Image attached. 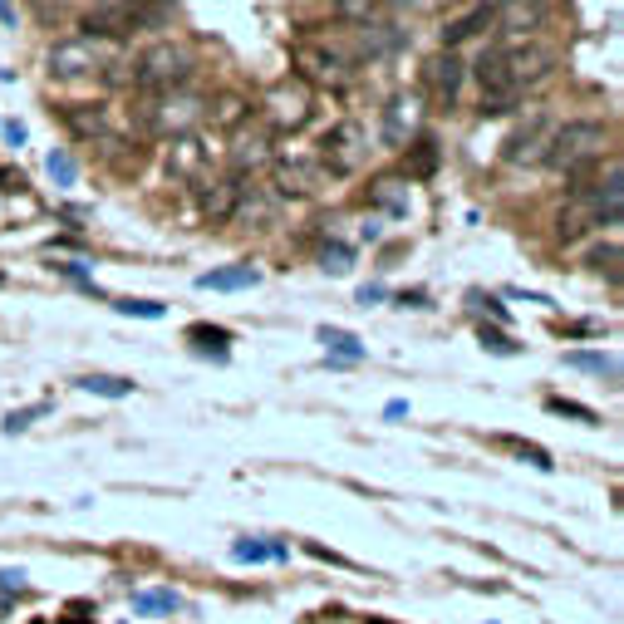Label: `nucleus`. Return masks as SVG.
I'll return each instance as SVG.
<instances>
[{
  "label": "nucleus",
  "mask_w": 624,
  "mask_h": 624,
  "mask_svg": "<svg viewBox=\"0 0 624 624\" xmlns=\"http://www.w3.org/2000/svg\"><path fill=\"white\" fill-rule=\"evenodd\" d=\"M556 50L546 40H507L492 45L477 59V84H482V114H507L511 104L526 94V84L546 79L556 69Z\"/></svg>",
  "instance_id": "1"
},
{
  "label": "nucleus",
  "mask_w": 624,
  "mask_h": 624,
  "mask_svg": "<svg viewBox=\"0 0 624 624\" xmlns=\"http://www.w3.org/2000/svg\"><path fill=\"white\" fill-rule=\"evenodd\" d=\"M138 114V133L143 138H187L202 128V118L212 114V99L197 94V89H163V94H143V104L133 109Z\"/></svg>",
  "instance_id": "2"
},
{
  "label": "nucleus",
  "mask_w": 624,
  "mask_h": 624,
  "mask_svg": "<svg viewBox=\"0 0 624 624\" xmlns=\"http://www.w3.org/2000/svg\"><path fill=\"white\" fill-rule=\"evenodd\" d=\"M624 172L620 163H610V177L595 187H575L570 207L561 212V241H575L580 231L590 227H620V207H624Z\"/></svg>",
  "instance_id": "3"
},
{
  "label": "nucleus",
  "mask_w": 624,
  "mask_h": 624,
  "mask_svg": "<svg viewBox=\"0 0 624 624\" xmlns=\"http://www.w3.org/2000/svg\"><path fill=\"white\" fill-rule=\"evenodd\" d=\"M192 69H197V55L182 40H158L133 59V84L143 94H163V89H182L192 79Z\"/></svg>",
  "instance_id": "4"
},
{
  "label": "nucleus",
  "mask_w": 624,
  "mask_h": 624,
  "mask_svg": "<svg viewBox=\"0 0 624 624\" xmlns=\"http://www.w3.org/2000/svg\"><path fill=\"white\" fill-rule=\"evenodd\" d=\"M610 143V128L595 123V118H575V123H556L551 133V148H546V168H561V172H580L590 168Z\"/></svg>",
  "instance_id": "5"
},
{
  "label": "nucleus",
  "mask_w": 624,
  "mask_h": 624,
  "mask_svg": "<svg viewBox=\"0 0 624 624\" xmlns=\"http://www.w3.org/2000/svg\"><path fill=\"white\" fill-rule=\"evenodd\" d=\"M290 64H295V79L305 84V89H340L354 79V64L335 50V40L330 35H310V40H295V50H290Z\"/></svg>",
  "instance_id": "6"
},
{
  "label": "nucleus",
  "mask_w": 624,
  "mask_h": 624,
  "mask_svg": "<svg viewBox=\"0 0 624 624\" xmlns=\"http://www.w3.org/2000/svg\"><path fill=\"white\" fill-rule=\"evenodd\" d=\"M315 114V89H305L295 74L281 79V84H271L266 89V99H261V123L271 128V133H295V128H305Z\"/></svg>",
  "instance_id": "7"
},
{
  "label": "nucleus",
  "mask_w": 624,
  "mask_h": 624,
  "mask_svg": "<svg viewBox=\"0 0 624 624\" xmlns=\"http://www.w3.org/2000/svg\"><path fill=\"white\" fill-rule=\"evenodd\" d=\"M320 168L330 172V177H349V172H359L369 163V128L359 123V118H340L325 138H320Z\"/></svg>",
  "instance_id": "8"
},
{
  "label": "nucleus",
  "mask_w": 624,
  "mask_h": 624,
  "mask_svg": "<svg viewBox=\"0 0 624 624\" xmlns=\"http://www.w3.org/2000/svg\"><path fill=\"white\" fill-rule=\"evenodd\" d=\"M271 163H276V133H271L261 118H246V123L231 133V153H227L231 177L251 182V172L271 168Z\"/></svg>",
  "instance_id": "9"
},
{
  "label": "nucleus",
  "mask_w": 624,
  "mask_h": 624,
  "mask_svg": "<svg viewBox=\"0 0 624 624\" xmlns=\"http://www.w3.org/2000/svg\"><path fill=\"white\" fill-rule=\"evenodd\" d=\"M114 55L99 45V40H84V35H69L50 50V74L55 79H84V74H109Z\"/></svg>",
  "instance_id": "10"
},
{
  "label": "nucleus",
  "mask_w": 624,
  "mask_h": 624,
  "mask_svg": "<svg viewBox=\"0 0 624 624\" xmlns=\"http://www.w3.org/2000/svg\"><path fill=\"white\" fill-rule=\"evenodd\" d=\"M271 168H276V202H281V197H310V192H320L325 177H330V172L320 168L315 153H290V158H276Z\"/></svg>",
  "instance_id": "11"
},
{
  "label": "nucleus",
  "mask_w": 624,
  "mask_h": 624,
  "mask_svg": "<svg viewBox=\"0 0 624 624\" xmlns=\"http://www.w3.org/2000/svg\"><path fill=\"white\" fill-rule=\"evenodd\" d=\"M276 212H281L276 192H271V187H256V182H246V187H241V197H236V207H231V227L266 231L271 222H276Z\"/></svg>",
  "instance_id": "12"
},
{
  "label": "nucleus",
  "mask_w": 624,
  "mask_h": 624,
  "mask_svg": "<svg viewBox=\"0 0 624 624\" xmlns=\"http://www.w3.org/2000/svg\"><path fill=\"white\" fill-rule=\"evenodd\" d=\"M79 30H84V40H118V35L138 30V5H94V10H84Z\"/></svg>",
  "instance_id": "13"
},
{
  "label": "nucleus",
  "mask_w": 624,
  "mask_h": 624,
  "mask_svg": "<svg viewBox=\"0 0 624 624\" xmlns=\"http://www.w3.org/2000/svg\"><path fill=\"white\" fill-rule=\"evenodd\" d=\"M551 133H556V123L546 114H536L526 128H516L507 138V163H546V148H551Z\"/></svg>",
  "instance_id": "14"
},
{
  "label": "nucleus",
  "mask_w": 624,
  "mask_h": 624,
  "mask_svg": "<svg viewBox=\"0 0 624 624\" xmlns=\"http://www.w3.org/2000/svg\"><path fill=\"white\" fill-rule=\"evenodd\" d=\"M59 118H64V128H69L74 138H84V143H104V148H118L114 133H109V109H104V104H64Z\"/></svg>",
  "instance_id": "15"
},
{
  "label": "nucleus",
  "mask_w": 624,
  "mask_h": 624,
  "mask_svg": "<svg viewBox=\"0 0 624 624\" xmlns=\"http://www.w3.org/2000/svg\"><path fill=\"white\" fill-rule=\"evenodd\" d=\"M168 172L177 177V182H202V177H207V148H202L197 133L177 138V143L168 148Z\"/></svg>",
  "instance_id": "16"
},
{
  "label": "nucleus",
  "mask_w": 624,
  "mask_h": 624,
  "mask_svg": "<svg viewBox=\"0 0 624 624\" xmlns=\"http://www.w3.org/2000/svg\"><path fill=\"white\" fill-rule=\"evenodd\" d=\"M546 15H551L546 5H507V10L492 15V25L502 30V45H507V40H536V25H541Z\"/></svg>",
  "instance_id": "17"
},
{
  "label": "nucleus",
  "mask_w": 624,
  "mask_h": 624,
  "mask_svg": "<svg viewBox=\"0 0 624 624\" xmlns=\"http://www.w3.org/2000/svg\"><path fill=\"white\" fill-rule=\"evenodd\" d=\"M428 89H433V99L443 104V109H453L457 104V89H462V59L457 55H438L428 64Z\"/></svg>",
  "instance_id": "18"
},
{
  "label": "nucleus",
  "mask_w": 624,
  "mask_h": 624,
  "mask_svg": "<svg viewBox=\"0 0 624 624\" xmlns=\"http://www.w3.org/2000/svg\"><path fill=\"white\" fill-rule=\"evenodd\" d=\"M413 123H418V94H394L389 109H384V143L398 148L413 133Z\"/></svg>",
  "instance_id": "19"
},
{
  "label": "nucleus",
  "mask_w": 624,
  "mask_h": 624,
  "mask_svg": "<svg viewBox=\"0 0 624 624\" xmlns=\"http://www.w3.org/2000/svg\"><path fill=\"white\" fill-rule=\"evenodd\" d=\"M241 177H222V182H212L207 192H202V212H207V222L212 227H222V222H231V207H236V197H241Z\"/></svg>",
  "instance_id": "20"
},
{
  "label": "nucleus",
  "mask_w": 624,
  "mask_h": 624,
  "mask_svg": "<svg viewBox=\"0 0 624 624\" xmlns=\"http://www.w3.org/2000/svg\"><path fill=\"white\" fill-rule=\"evenodd\" d=\"M320 344H325V354H330V364H359L369 349L359 335H349L340 325H320Z\"/></svg>",
  "instance_id": "21"
},
{
  "label": "nucleus",
  "mask_w": 624,
  "mask_h": 624,
  "mask_svg": "<svg viewBox=\"0 0 624 624\" xmlns=\"http://www.w3.org/2000/svg\"><path fill=\"white\" fill-rule=\"evenodd\" d=\"M438 163H443V148L433 143V138H418L413 148H408V158H403V182H428L433 172H438Z\"/></svg>",
  "instance_id": "22"
},
{
  "label": "nucleus",
  "mask_w": 624,
  "mask_h": 624,
  "mask_svg": "<svg viewBox=\"0 0 624 624\" xmlns=\"http://www.w3.org/2000/svg\"><path fill=\"white\" fill-rule=\"evenodd\" d=\"M369 202H374L379 212H389V217H408V182H403V177H379V182L369 187Z\"/></svg>",
  "instance_id": "23"
},
{
  "label": "nucleus",
  "mask_w": 624,
  "mask_h": 624,
  "mask_svg": "<svg viewBox=\"0 0 624 624\" xmlns=\"http://www.w3.org/2000/svg\"><path fill=\"white\" fill-rule=\"evenodd\" d=\"M202 290H251V285H261V271L256 266H222V271H207V276H197Z\"/></svg>",
  "instance_id": "24"
},
{
  "label": "nucleus",
  "mask_w": 624,
  "mask_h": 624,
  "mask_svg": "<svg viewBox=\"0 0 624 624\" xmlns=\"http://www.w3.org/2000/svg\"><path fill=\"white\" fill-rule=\"evenodd\" d=\"M492 15H497L492 5H472L467 15H457L453 25L443 30V40H448V45H457V40H467V35H477V30H487V25H492Z\"/></svg>",
  "instance_id": "25"
},
{
  "label": "nucleus",
  "mask_w": 624,
  "mask_h": 624,
  "mask_svg": "<svg viewBox=\"0 0 624 624\" xmlns=\"http://www.w3.org/2000/svg\"><path fill=\"white\" fill-rule=\"evenodd\" d=\"M182 610L177 590H133V615H172Z\"/></svg>",
  "instance_id": "26"
},
{
  "label": "nucleus",
  "mask_w": 624,
  "mask_h": 624,
  "mask_svg": "<svg viewBox=\"0 0 624 624\" xmlns=\"http://www.w3.org/2000/svg\"><path fill=\"white\" fill-rule=\"evenodd\" d=\"M566 364H570V369H590V374H605V379H620V359H615V354H600V349H570Z\"/></svg>",
  "instance_id": "27"
},
{
  "label": "nucleus",
  "mask_w": 624,
  "mask_h": 624,
  "mask_svg": "<svg viewBox=\"0 0 624 624\" xmlns=\"http://www.w3.org/2000/svg\"><path fill=\"white\" fill-rule=\"evenodd\" d=\"M79 389H84V394H99V398H128L133 394V384L118 379V374H84Z\"/></svg>",
  "instance_id": "28"
},
{
  "label": "nucleus",
  "mask_w": 624,
  "mask_h": 624,
  "mask_svg": "<svg viewBox=\"0 0 624 624\" xmlns=\"http://www.w3.org/2000/svg\"><path fill=\"white\" fill-rule=\"evenodd\" d=\"M207 118H212L217 128H241V123L251 118V109H246V99H241V94H227V99H217V109H212Z\"/></svg>",
  "instance_id": "29"
},
{
  "label": "nucleus",
  "mask_w": 624,
  "mask_h": 624,
  "mask_svg": "<svg viewBox=\"0 0 624 624\" xmlns=\"http://www.w3.org/2000/svg\"><path fill=\"white\" fill-rule=\"evenodd\" d=\"M349 261H354V251H349L344 241H325V251H320V266H325L330 276H344V271H349Z\"/></svg>",
  "instance_id": "30"
},
{
  "label": "nucleus",
  "mask_w": 624,
  "mask_h": 624,
  "mask_svg": "<svg viewBox=\"0 0 624 624\" xmlns=\"http://www.w3.org/2000/svg\"><path fill=\"white\" fill-rule=\"evenodd\" d=\"M187 340H197L202 349H212V344H217V354L227 359V344H231V335L222 330V325H192V330H187Z\"/></svg>",
  "instance_id": "31"
},
{
  "label": "nucleus",
  "mask_w": 624,
  "mask_h": 624,
  "mask_svg": "<svg viewBox=\"0 0 624 624\" xmlns=\"http://www.w3.org/2000/svg\"><path fill=\"white\" fill-rule=\"evenodd\" d=\"M546 408H551V413H561V418H575V423H600V413H595V408L570 403V398H546Z\"/></svg>",
  "instance_id": "32"
},
{
  "label": "nucleus",
  "mask_w": 624,
  "mask_h": 624,
  "mask_svg": "<svg viewBox=\"0 0 624 624\" xmlns=\"http://www.w3.org/2000/svg\"><path fill=\"white\" fill-rule=\"evenodd\" d=\"M502 443H507L516 457H526L531 467H541V472H551V467H556V462H551V453H546V448H536V443H521V438H502Z\"/></svg>",
  "instance_id": "33"
},
{
  "label": "nucleus",
  "mask_w": 624,
  "mask_h": 624,
  "mask_svg": "<svg viewBox=\"0 0 624 624\" xmlns=\"http://www.w3.org/2000/svg\"><path fill=\"white\" fill-rule=\"evenodd\" d=\"M45 168H50V177H55V187H74V158H69L64 148H55V153L45 158Z\"/></svg>",
  "instance_id": "34"
},
{
  "label": "nucleus",
  "mask_w": 624,
  "mask_h": 624,
  "mask_svg": "<svg viewBox=\"0 0 624 624\" xmlns=\"http://www.w3.org/2000/svg\"><path fill=\"white\" fill-rule=\"evenodd\" d=\"M118 315H138V320H163V305L158 300H118Z\"/></svg>",
  "instance_id": "35"
},
{
  "label": "nucleus",
  "mask_w": 624,
  "mask_h": 624,
  "mask_svg": "<svg viewBox=\"0 0 624 624\" xmlns=\"http://www.w3.org/2000/svg\"><path fill=\"white\" fill-rule=\"evenodd\" d=\"M590 266H600V271L620 276V246H615V241H610V246H595V251H590Z\"/></svg>",
  "instance_id": "36"
},
{
  "label": "nucleus",
  "mask_w": 624,
  "mask_h": 624,
  "mask_svg": "<svg viewBox=\"0 0 624 624\" xmlns=\"http://www.w3.org/2000/svg\"><path fill=\"white\" fill-rule=\"evenodd\" d=\"M477 340H482V349H492V354H516V344H511L502 330H492V325H482Z\"/></svg>",
  "instance_id": "37"
},
{
  "label": "nucleus",
  "mask_w": 624,
  "mask_h": 624,
  "mask_svg": "<svg viewBox=\"0 0 624 624\" xmlns=\"http://www.w3.org/2000/svg\"><path fill=\"white\" fill-rule=\"evenodd\" d=\"M40 413H45V403H35V408H20V413H10V418H5V433H25V428H30V423H35Z\"/></svg>",
  "instance_id": "38"
},
{
  "label": "nucleus",
  "mask_w": 624,
  "mask_h": 624,
  "mask_svg": "<svg viewBox=\"0 0 624 624\" xmlns=\"http://www.w3.org/2000/svg\"><path fill=\"white\" fill-rule=\"evenodd\" d=\"M271 556V546H261V541H236L231 546V561H266Z\"/></svg>",
  "instance_id": "39"
},
{
  "label": "nucleus",
  "mask_w": 624,
  "mask_h": 624,
  "mask_svg": "<svg viewBox=\"0 0 624 624\" xmlns=\"http://www.w3.org/2000/svg\"><path fill=\"white\" fill-rule=\"evenodd\" d=\"M472 300H477V305H487V315H492V320H502V325L511 320V315H507V305H502L497 295H472Z\"/></svg>",
  "instance_id": "40"
},
{
  "label": "nucleus",
  "mask_w": 624,
  "mask_h": 624,
  "mask_svg": "<svg viewBox=\"0 0 624 624\" xmlns=\"http://www.w3.org/2000/svg\"><path fill=\"white\" fill-rule=\"evenodd\" d=\"M59 271H64L69 281H79V285H89V290H94V281H89V266H84V261H64Z\"/></svg>",
  "instance_id": "41"
},
{
  "label": "nucleus",
  "mask_w": 624,
  "mask_h": 624,
  "mask_svg": "<svg viewBox=\"0 0 624 624\" xmlns=\"http://www.w3.org/2000/svg\"><path fill=\"white\" fill-rule=\"evenodd\" d=\"M384 295H389L384 285H359V305H379Z\"/></svg>",
  "instance_id": "42"
},
{
  "label": "nucleus",
  "mask_w": 624,
  "mask_h": 624,
  "mask_svg": "<svg viewBox=\"0 0 624 624\" xmlns=\"http://www.w3.org/2000/svg\"><path fill=\"white\" fill-rule=\"evenodd\" d=\"M5 143L20 148V143H25V123H5Z\"/></svg>",
  "instance_id": "43"
},
{
  "label": "nucleus",
  "mask_w": 624,
  "mask_h": 624,
  "mask_svg": "<svg viewBox=\"0 0 624 624\" xmlns=\"http://www.w3.org/2000/svg\"><path fill=\"white\" fill-rule=\"evenodd\" d=\"M20 580H25V570H0V590H20Z\"/></svg>",
  "instance_id": "44"
},
{
  "label": "nucleus",
  "mask_w": 624,
  "mask_h": 624,
  "mask_svg": "<svg viewBox=\"0 0 624 624\" xmlns=\"http://www.w3.org/2000/svg\"><path fill=\"white\" fill-rule=\"evenodd\" d=\"M423 300H428L423 290H403V295H398V305H423Z\"/></svg>",
  "instance_id": "45"
},
{
  "label": "nucleus",
  "mask_w": 624,
  "mask_h": 624,
  "mask_svg": "<svg viewBox=\"0 0 624 624\" xmlns=\"http://www.w3.org/2000/svg\"><path fill=\"white\" fill-rule=\"evenodd\" d=\"M59 624H89V620H84V610H74V615H64Z\"/></svg>",
  "instance_id": "46"
},
{
  "label": "nucleus",
  "mask_w": 624,
  "mask_h": 624,
  "mask_svg": "<svg viewBox=\"0 0 624 624\" xmlns=\"http://www.w3.org/2000/svg\"><path fill=\"white\" fill-rule=\"evenodd\" d=\"M364 624H389V620H364Z\"/></svg>",
  "instance_id": "47"
}]
</instances>
